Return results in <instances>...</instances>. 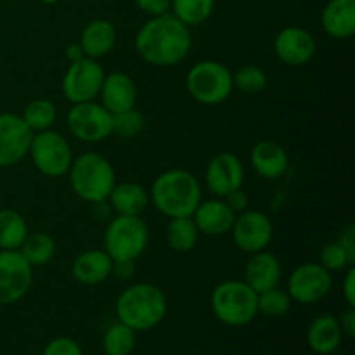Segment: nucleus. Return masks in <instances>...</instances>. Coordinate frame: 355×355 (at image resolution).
<instances>
[{"label": "nucleus", "instance_id": "nucleus-46", "mask_svg": "<svg viewBox=\"0 0 355 355\" xmlns=\"http://www.w3.org/2000/svg\"><path fill=\"white\" fill-rule=\"evenodd\" d=\"M2 2H14V0H2Z\"/></svg>", "mask_w": 355, "mask_h": 355}, {"label": "nucleus", "instance_id": "nucleus-27", "mask_svg": "<svg viewBox=\"0 0 355 355\" xmlns=\"http://www.w3.org/2000/svg\"><path fill=\"white\" fill-rule=\"evenodd\" d=\"M28 224L12 208L0 210V250H19L28 236Z\"/></svg>", "mask_w": 355, "mask_h": 355}, {"label": "nucleus", "instance_id": "nucleus-38", "mask_svg": "<svg viewBox=\"0 0 355 355\" xmlns=\"http://www.w3.org/2000/svg\"><path fill=\"white\" fill-rule=\"evenodd\" d=\"M222 200H224L225 203L229 205V208H231V210L234 211L236 215L241 214V211H245V210H248L250 200H248V196H246V193L241 189V187H239V189L231 191V193H229L227 196L222 198Z\"/></svg>", "mask_w": 355, "mask_h": 355}, {"label": "nucleus", "instance_id": "nucleus-40", "mask_svg": "<svg viewBox=\"0 0 355 355\" xmlns=\"http://www.w3.org/2000/svg\"><path fill=\"white\" fill-rule=\"evenodd\" d=\"M343 298L347 302V307H355V267H347L345 279L342 283Z\"/></svg>", "mask_w": 355, "mask_h": 355}, {"label": "nucleus", "instance_id": "nucleus-13", "mask_svg": "<svg viewBox=\"0 0 355 355\" xmlns=\"http://www.w3.org/2000/svg\"><path fill=\"white\" fill-rule=\"evenodd\" d=\"M232 241L241 252L252 253L267 250L274 236V225L269 215L260 210H245L236 215L231 231Z\"/></svg>", "mask_w": 355, "mask_h": 355}, {"label": "nucleus", "instance_id": "nucleus-6", "mask_svg": "<svg viewBox=\"0 0 355 355\" xmlns=\"http://www.w3.org/2000/svg\"><path fill=\"white\" fill-rule=\"evenodd\" d=\"M149 229L142 217L114 215L104 231V252L111 260H137L148 248Z\"/></svg>", "mask_w": 355, "mask_h": 355}, {"label": "nucleus", "instance_id": "nucleus-20", "mask_svg": "<svg viewBox=\"0 0 355 355\" xmlns=\"http://www.w3.org/2000/svg\"><path fill=\"white\" fill-rule=\"evenodd\" d=\"M253 170L266 180H276L288 172L290 156L286 149L274 141L257 142L250 153Z\"/></svg>", "mask_w": 355, "mask_h": 355}, {"label": "nucleus", "instance_id": "nucleus-43", "mask_svg": "<svg viewBox=\"0 0 355 355\" xmlns=\"http://www.w3.org/2000/svg\"><path fill=\"white\" fill-rule=\"evenodd\" d=\"M92 205V215L97 218V220H110L111 214H114L111 205L107 203V200L103 201H96V203H90Z\"/></svg>", "mask_w": 355, "mask_h": 355}, {"label": "nucleus", "instance_id": "nucleus-39", "mask_svg": "<svg viewBox=\"0 0 355 355\" xmlns=\"http://www.w3.org/2000/svg\"><path fill=\"white\" fill-rule=\"evenodd\" d=\"M135 272V262L134 260H113V267H111V276L116 277L120 281H130Z\"/></svg>", "mask_w": 355, "mask_h": 355}, {"label": "nucleus", "instance_id": "nucleus-5", "mask_svg": "<svg viewBox=\"0 0 355 355\" xmlns=\"http://www.w3.org/2000/svg\"><path fill=\"white\" fill-rule=\"evenodd\" d=\"M259 293L243 279H227L218 283L210 295V307L215 318L231 328H243L259 315Z\"/></svg>", "mask_w": 355, "mask_h": 355}, {"label": "nucleus", "instance_id": "nucleus-24", "mask_svg": "<svg viewBox=\"0 0 355 355\" xmlns=\"http://www.w3.org/2000/svg\"><path fill=\"white\" fill-rule=\"evenodd\" d=\"M116 28L110 19H92L80 35V45L85 58L101 59L110 54L116 45Z\"/></svg>", "mask_w": 355, "mask_h": 355}, {"label": "nucleus", "instance_id": "nucleus-36", "mask_svg": "<svg viewBox=\"0 0 355 355\" xmlns=\"http://www.w3.org/2000/svg\"><path fill=\"white\" fill-rule=\"evenodd\" d=\"M42 355H83L82 347L69 336H59L45 345Z\"/></svg>", "mask_w": 355, "mask_h": 355}, {"label": "nucleus", "instance_id": "nucleus-33", "mask_svg": "<svg viewBox=\"0 0 355 355\" xmlns=\"http://www.w3.org/2000/svg\"><path fill=\"white\" fill-rule=\"evenodd\" d=\"M232 85L246 96H257V94L266 90L267 75L259 66H243L238 71L232 73Z\"/></svg>", "mask_w": 355, "mask_h": 355}, {"label": "nucleus", "instance_id": "nucleus-44", "mask_svg": "<svg viewBox=\"0 0 355 355\" xmlns=\"http://www.w3.org/2000/svg\"><path fill=\"white\" fill-rule=\"evenodd\" d=\"M64 52H66V59H68L69 62H76V61H80V59L85 58L80 42H71V44L66 45Z\"/></svg>", "mask_w": 355, "mask_h": 355}, {"label": "nucleus", "instance_id": "nucleus-17", "mask_svg": "<svg viewBox=\"0 0 355 355\" xmlns=\"http://www.w3.org/2000/svg\"><path fill=\"white\" fill-rule=\"evenodd\" d=\"M101 104L111 114L121 113L135 107L137 103V87L130 75L123 71H113L104 76L99 92Z\"/></svg>", "mask_w": 355, "mask_h": 355}, {"label": "nucleus", "instance_id": "nucleus-15", "mask_svg": "<svg viewBox=\"0 0 355 355\" xmlns=\"http://www.w3.org/2000/svg\"><path fill=\"white\" fill-rule=\"evenodd\" d=\"M245 166L232 153H218L208 162L205 170V184L214 196L224 198L231 191L243 187Z\"/></svg>", "mask_w": 355, "mask_h": 355}, {"label": "nucleus", "instance_id": "nucleus-29", "mask_svg": "<svg viewBox=\"0 0 355 355\" xmlns=\"http://www.w3.org/2000/svg\"><path fill=\"white\" fill-rule=\"evenodd\" d=\"M215 9V0H172L170 12L186 26L203 24Z\"/></svg>", "mask_w": 355, "mask_h": 355}, {"label": "nucleus", "instance_id": "nucleus-32", "mask_svg": "<svg viewBox=\"0 0 355 355\" xmlns=\"http://www.w3.org/2000/svg\"><path fill=\"white\" fill-rule=\"evenodd\" d=\"M291 304H293V302H291L288 291L281 290L279 286L262 291V293H259V298H257L259 314H262L263 318L269 319H277L286 315L288 312H290Z\"/></svg>", "mask_w": 355, "mask_h": 355}, {"label": "nucleus", "instance_id": "nucleus-26", "mask_svg": "<svg viewBox=\"0 0 355 355\" xmlns=\"http://www.w3.org/2000/svg\"><path fill=\"white\" fill-rule=\"evenodd\" d=\"M200 236L193 217L170 218L166 225V243L173 252L187 253L194 250V246L200 241Z\"/></svg>", "mask_w": 355, "mask_h": 355}, {"label": "nucleus", "instance_id": "nucleus-21", "mask_svg": "<svg viewBox=\"0 0 355 355\" xmlns=\"http://www.w3.org/2000/svg\"><path fill=\"white\" fill-rule=\"evenodd\" d=\"M113 260L104 250H87L75 257L71 263L73 279L85 286H96L111 277Z\"/></svg>", "mask_w": 355, "mask_h": 355}, {"label": "nucleus", "instance_id": "nucleus-14", "mask_svg": "<svg viewBox=\"0 0 355 355\" xmlns=\"http://www.w3.org/2000/svg\"><path fill=\"white\" fill-rule=\"evenodd\" d=\"M33 132L21 114L0 113V168H9L23 162L30 151Z\"/></svg>", "mask_w": 355, "mask_h": 355}, {"label": "nucleus", "instance_id": "nucleus-9", "mask_svg": "<svg viewBox=\"0 0 355 355\" xmlns=\"http://www.w3.org/2000/svg\"><path fill=\"white\" fill-rule=\"evenodd\" d=\"M66 125L73 137L89 144L103 142L113 135V114L96 101L73 104Z\"/></svg>", "mask_w": 355, "mask_h": 355}, {"label": "nucleus", "instance_id": "nucleus-18", "mask_svg": "<svg viewBox=\"0 0 355 355\" xmlns=\"http://www.w3.org/2000/svg\"><path fill=\"white\" fill-rule=\"evenodd\" d=\"M191 217L200 234L224 236L231 231L236 214L222 198H211V200H201Z\"/></svg>", "mask_w": 355, "mask_h": 355}, {"label": "nucleus", "instance_id": "nucleus-1", "mask_svg": "<svg viewBox=\"0 0 355 355\" xmlns=\"http://www.w3.org/2000/svg\"><path fill=\"white\" fill-rule=\"evenodd\" d=\"M135 51L153 66H175L182 62L193 47L189 26L172 12L149 17L135 35Z\"/></svg>", "mask_w": 355, "mask_h": 355}, {"label": "nucleus", "instance_id": "nucleus-45", "mask_svg": "<svg viewBox=\"0 0 355 355\" xmlns=\"http://www.w3.org/2000/svg\"><path fill=\"white\" fill-rule=\"evenodd\" d=\"M42 3H45V6H54V3H58L59 0H40Z\"/></svg>", "mask_w": 355, "mask_h": 355}, {"label": "nucleus", "instance_id": "nucleus-4", "mask_svg": "<svg viewBox=\"0 0 355 355\" xmlns=\"http://www.w3.org/2000/svg\"><path fill=\"white\" fill-rule=\"evenodd\" d=\"M68 177L73 193L87 203L107 200L116 184V173L110 159L92 151L73 158Z\"/></svg>", "mask_w": 355, "mask_h": 355}, {"label": "nucleus", "instance_id": "nucleus-34", "mask_svg": "<svg viewBox=\"0 0 355 355\" xmlns=\"http://www.w3.org/2000/svg\"><path fill=\"white\" fill-rule=\"evenodd\" d=\"M146 120L135 107L113 114V134L120 139H134L144 130Z\"/></svg>", "mask_w": 355, "mask_h": 355}, {"label": "nucleus", "instance_id": "nucleus-23", "mask_svg": "<svg viewBox=\"0 0 355 355\" xmlns=\"http://www.w3.org/2000/svg\"><path fill=\"white\" fill-rule=\"evenodd\" d=\"M343 333L336 315L321 314L309 324L307 345L318 355H331L342 345Z\"/></svg>", "mask_w": 355, "mask_h": 355}, {"label": "nucleus", "instance_id": "nucleus-2", "mask_svg": "<svg viewBox=\"0 0 355 355\" xmlns=\"http://www.w3.org/2000/svg\"><path fill=\"white\" fill-rule=\"evenodd\" d=\"M201 200L200 180L184 168L159 173L149 189V203L168 218L191 217Z\"/></svg>", "mask_w": 355, "mask_h": 355}, {"label": "nucleus", "instance_id": "nucleus-8", "mask_svg": "<svg viewBox=\"0 0 355 355\" xmlns=\"http://www.w3.org/2000/svg\"><path fill=\"white\" fill-rule=\"evenodd\" d=\"M28 156L35 168L45 177L66 175L75 158L68 139L52 128L33 134Z\"/></svg>", "mask_w": 355, "mask_h": 355}, {"label": "nucleus", "instance_id": "nucleus-16", "mask_svg": "<svg viewBox=\"0 0 355 355\" xmlns=\"http://www.w3.org/2000/svg\"><path fill=\"white\" fill-rule=\"evenodd\" d=\"M315 38L305 28L286 26L274 38V52L286 66H304L312 61L315 54Z\"/></svg>", "mask_w": 355, "mask_h": 355}, {"label": "nucleus", "instance_id": "nucleus-31", "mask_svg": "<svg viewBox=\"0 0 355 355\" xmlns=\"http://www.w3.org/2000/svg\"><path fill=\"white\" fill-rule=\"evenodd\" d=\"M137 343V333L123 322H114L103 336V350L106 355H130Z\"/></svg>", "mask_w": 355, "mask_h": 355}, {"label": "nucleus", "instance_id": "nucleus-37", "mask_svg": "<svg viewBox=\"0 0 355 355\" xmlns=\"http://www.w3.org/2000/svg\"><path fill=\"white\" fill-rule=\"evenodd\" d=\"M134 2L142 12L148 14L149 17H155L170 12V3H172V0H134Z\"/></svg>", "mask_w": 355, "mask_h": 355}, {"label": "nucleus", "instance_id": "nucleus-12", "mask_svg": "<svg viewBox=\"0 0 355 355\" xmlns=\"http://www.w3.org/2000/svg\"><path fill=\"white\" fill-rule=\"evenodd\" d=\"M33 283V267L19 250H0V305L24 298Z\"/></svg>", "mask_w": 355, "mask_h": 355}, {"label": "nucleus", "instance_id": "nucleus-7", "mask_svg": "<svg viewBox=\"0 0 355 355\" xmlns=\"http://www.w3.org/2000/svg\"><path fill=\"white\" fill-rule=\"evenodd\" d=\"M186 89L194 101L205 106H217L231 97L232 73L218 61H200L191 66L186 76Z\"/></svg>", "mask_w": 355, "mask_h": 355}, {"label": "nucleus", "instance_id": "nucleus-3", "mask_svg": "<svg viewBox=\"0 0 355 355\" xmlns=\"http://www.w3.org/2000/svg\"><path fill=\"white\" fill-rule=\"evenodd\" d=\"M166 311L168 304L165 293L151 283H135L125 288L114 304L118 321L135 333L156 328L165 319Z\"/></svg>", "mask_w": 355, "mask_h": 355}, {"label": "nucleus", "instance_id": "nucleus-30", "mask_svg": "<svg viewBox=\"0 0 355 355\" xmlns=\"http://www.w3.org/2000/svg\"><path fill=\"white\" fill-rule=\"evenodd\" d=\"M21 118L33 134L49 130L58 120V107L49 99H33L26 104Z\"/></svg>", "mask_w": 355, "mask_h": 355}, {"label": "nucleus", "instance_id": "nucleus-35", "mask_svg": "<svg viewBox=\"0 0 355 355\" xmlns=\"http://www.w3.org/2000/svg\"><path fill=\"white\" fill-rule=\"evenodd\" d=\"M319 263H321L324 269H328L329 272L345 270L347 267L354 266L349 253L345 252V248H343L338 241L326 243V245L322 246L321 253H319Z\"/></svg>", "mask_w": 355, "mask_h": 355}, {"label": "nucleus", "instance_id": "nucleus-19", "mask_svg": "<svg viewBox=\"0 0 355 355\" xmlns=\"http://www.w3.org/2000/svg\"><path fill=\"white\" fill-rule=\"evenodd\" d=\"M281 262L274 253L262 250L250 255L245 263V283L252 288L255 293L270 290L279 286L281 283Z\"/></svg>", "mask_w": 355, "mask_h": 355}, {"label": "nucleus", "instance_id": "nucleus-42", "mask_svg": "<svg viewBox=\"0 0 355 355\" xmlns=\"http://www.w3.org/2000/svg\"><path fill=\"white\" fill-rule=\"evenodd\" d=\"M340 328H342L343 336L354 338L355 336V307H347L338 318Z\"/></svg>", "mask_w": 355, "mask_h": 355}, {"label": "nucleus", "instance_id": "nucleus-10", "mask_svg": "<svg viewBox=\"0 0 355 355\" xmlns=\"http://www.w3.org/2000/svg\"><path fill=\"white\" fill-rule=\"evenodd\" d=\"M104 76L106 73L99 59L83 58L76 62H69L62 76V94L71 104L96 101L99 97Z\"/></svg>", "mask_w": 355, "mask_h": 355}, {"label": "nucleus", "instance_id": "nucleus-28", "mask_svg": "<svg viewBox=\"0 0 355 355\" xmlns=\"http://www.w3.org/2000/svg\"><path fill=\"white\" fill-rule=\"evenodd\" d=\"M19 252L31 267L47 266L55 255V241L47 232H28Z\"/></svg>", "mask_w": 355, "mask_h": 355}, {"label": "nucleus", "instance_id": "nucleus-25", "mask_svg": "<svg viewBox=\"0 0 355 355\" xmlns=\"http://www.w3.org/2000/svg\"><path fill=\"white\" fill-rule=\"evenodd\" d=\"M107 203L113 208L114 215L142 217V214L148 210L149 193L137 182H120L114 184L111 189Z\"/></svg>", "mask_w": 355, "mask_h": 355}, {"label": "nucleus", "instance_id": "nucleus-22", "mask_svg": "<svg viewBox=\"0 0 355 355\" xmlns=\"http://www.w3.org/2000/svg\"><path fill=\"white\" fill-rule=\"evenodd\" d=\"M321 26L336 40H347L355 33V0H329L321 12Z\"/></svg>", "mask_w": 355, "mask_h": 355}, {"label": "nucleus", "instance_id": "nucleus-41", "mask_svg": "<svg viewBox=\"0 0 355 355\" xmlns=\"http://www.w3.org/2000/svg\"><path fill=\"white\" fill-rule=\"evenodd\" d=\"M336 241L345 248V252L349 253L350 260L355 262V225L349 224L342 232H340L338 239Z\"/></svg>", "mask_w": 355, "mask_h": 355}, {"label": "nucleus", "instance_id": "nucleus-11", "mask_svg": "<svg viewBox=\"0 0 355 355\" xmlns=\"http://www.w3.org/2000/svg\"><path fill=\"white\" fill-rule=\"evenodd\" d=\"M333 288V276L321 263L307 262L298 266L288 277L286 291L291 302L314 305L324 300Z\"/></svg>", "mask_w": 355, "mask_h": 355}]
</instances>
